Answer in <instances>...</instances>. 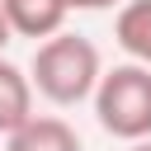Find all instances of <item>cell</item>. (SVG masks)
Returning a JSON list of instances; mask_svg holds the SVG:
<instances>
[{"label": "cell", "mask_w": 151, "mask_h": 151, "mask_svg": "<svg viewBox=\"0 0 151 151\" xmlns=\"http://www.w3.org/2000/svg\"><path fill=\"white\" fill-rule=\"evenodd\" d=\"M9 151H85L76 127L57 113H33L28 123H19L9 132Z\"/></svg>", "instance_id": "3957f363"}, {"label": "cell", "mask_w": 151, "mask_h": 151, "mask_svg": "<svg viewBox=\"0 0 151 151\" xmlns=\"http://www.w3.org/2000/svg\"><path fill=\"white\" fill-rule=\"evenodd\" d=\"M28 118H33V80L0 57V137H9Z\"/></svg>", "instance_id": "8992f818"}, {"label": "cell", "mask_w": 151, "mask_h": 151, "mask_svg": "<svg viewBox=\"0 0 151 151\" xmlns=\"http://www.w3.org/2000/svg\"><path fill=\"white\" fill-rule=\"evenodd\" d=\"M113 38L132 61L151 66V0H123L113 14Z\"/></svg>", "instance_id": "5b68a950"}, {"label": "cell", "mask_w": 151, "mask_h": 151, "mask_svg": "<svg viewBox=\"0 0 151 151\" xmlns=\"http://www.w3.org/2000/svg\"><path fill=\"white\" fill-rule=\"evenodd\" d=\"M123 0H66V9H113Z\"/></svg>", "instance_id": "52a82bcc"}, {"label": "cell", "mask_w": 151, "mask_h": 151, "mask_svg": "<svg viewBox=\"0 0 151 151\" xmlns=\"http://www.w3.org/2000/svg\"><path fill=\"white\" fill-rule=\"evenodd\" d=\"M127 151H151V137H142V142H132Z\"/></svg>", "instance_id": "9c48e42d"}, {"label": "cell", "mask_w": 151, "mask_h": 151, "mask_svg": "<svg viewBox=\"0 0 151 151\" xmlns=\"http://www.w3.org/2000/svg\"><path fill=\"white\" fill-rule=\"evenodd\" d=\"M94 118L118 142L151 137V66L127 61V66L104 71L94 90Z\"/></svg>", "instance_id": "7a4b0ae2"}, {"label": "cell", "mask_w": 151, "mask_h": 151, "mask_svg": "<svg viewBox=\"0 0 151 151\" xmlns=\"http://www.w3.org/2000/svg\"><path fill=\"white\" fill-rule=\"evenodd\" d=\"M9 38H14V28H9V19H5V9H0V52H5Z\"/></svg>", "instance_id": "ba28073f"}, {"label": "cell", "mask_w": 151, "mask_h": 151, "mask_svg": "<svg viewBox=\"0 0 151 151\" xmlns=\"http://www.w3.org/2000/svg\"><path fill=\"white\" fill-rule=\"evenodd\" d=\"M99 76H104V61H99V47L80 33H52L38 42L33 52V66H28V80L33 90L57 104V109H76L85 99H94L99 90Z\"/></svg>", "instance_id": "6da1fadb"}, {"label": "cell", "mask_w": 151, "mask_h": 151, "mask_svg": "<svg viewBox=\"0 0 151 151\" xmlns=\"http://www.w3.org/2000/svg\"><path fill=\"white\" fill-rule=\"evenodd\" d=\"M0 9L19 38H52V33H61V24L71 14L66 0H0Z\"/></svg>", "instance_id": "277c9868"}]
</instances>
